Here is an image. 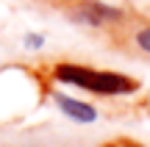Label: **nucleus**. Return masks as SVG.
<instances>
[{"mask_svg":"<svg viewBox=\"0 0 150 147\" xmlns=\"http://www.w3.org/2000/svg\"><path fill=\"white\" fill-rule=\"evenodd\" d=\"M42 42H45L42 36H25V44H28V47H42Z\"/></svg>","mask_w":150,"mask_h":147,"instance_id":"obj_5","label":"nucleus"},{"mask_svg":"<svg viewBox=\"0 0 150 147\" xmlns=\"http://www.w3.org/2000/svg\"><path fill=\"white\" fill-rule=\"evenodd\" d=\"M53 78L70 86L86 89L92 94H103V97H117V94H131L139 89L134 78L122 75V72H108V70H92L83 64H56Z\"/></svg>","mask_w":150,"mask_h":147,"instance_id":"obj_1","label":"nucleus"},{"mask_svg":"<svg viewBox=\"0 0 150 147\" xmlns=\"http://www.w3.org/2000/svg\"><path fill=\"white\" fill-rule=\"evenodd\" d=\"M53 100H56V106L61 108V114L70 117L72 122L89 125V122L97 120V108H95V106H89V103H83V100H75V97H70V94H64V92H56Z\"/></svg>","mask_w":150,"mask_h":147,"instance_id":"obj_2","label":"nucleus"},{"mask_svg":"<svg viewBox=\"0 0 150 147\" xmlns=\"http://www.w3.org/2000/svg\"><path fill=\"white\" fill-rule=\"evenodd\" d=\"M136 44H139V47L150 56V25L142 28V31H136Z\"/></svg>","mask_w":150,"mask_h":147,"instance_id":"obj_4","label":"nucleus"},{"mask_svg":"<svg viewBox=\"0 0 150 147\" xmlns=\"http://www.w3.org/2000/svg\"><path fill=\"white\" fill-rule=\"evenodd\" d=\"M81 17H83L86 22H92V25H97V22H103V20H114V17H120V11L117 8H106V6H100V3H86Z\"/></svg>","mask_w":150,"mask_h":147,"instance_id":"obj_3","label":"nucleus"}]
</instances>
